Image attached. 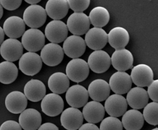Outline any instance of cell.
<instances>
[{
  "instance_id": "obj_1",
  "label": "cell",
  "mask_w": 158,
  "mask_h": 130,
  "mask_svg": "<svg viewBox=\"0 0 158 130\" xmlns=\"http://www.w3.org/2000/svg\"><path fill=\"white\" fill-rule=\"evenodd\" d=\"M46 38L41 30L38 29H29L25 31L21 38V44L27 51H40L45 45Z\"/></svg>"
},
{
  "instance_id": "obj_2",
  "label": "cell",
  "mask_w": 158,
  "mask_h": 130,
  "mask_svg": "<svg viewBox=\"0 0 158 130\" xmlns=\"http://www.w3.org/2000/svg\"><path fill=\"white\" fill-rule=\"evenodd\" d=\"M66 73L69 80L79 83L88 78L89 67L85 60L81 58H75L67 64Z\"/></svg>"
},
{
  "instance_id": "obj_3",
  "label": "cell",
  "mask_w": 158,
  "mask_h": 130,
  "mask_svg": "<svg viewBox=\"0 0 158 130\" xmlns=\"http://www.w3.org/2000/svg\"><path fill=\"white\" fill-rule=\"evenodd\" d=\"M43 62L40 55L28 52L22 55L19 62V69L27 76L35 75L42 67Z\"/></svg>"
},
{
  "instance_id": "obj_4",
  "label": "cell",
  "mask_w": 158,
  "mask_h": 130,
  "mask_svg": "<svg viewBox=\"0 0 158 130\" xmlns=\"http://www.w3.org/2000/svg\"><path fill=\"white\" fill-rule=\"evenodd\" d=\"M47 18L46 10L42 6L34 5L28 6L25 10L23 19L29 27L37 29L44 24Z\"/></svg>"
},
{
  "instance_id": "obj_5",
  "label": "cell",
  "mask_w": 158,
  "mask_h": 130,
  "mask_svg": "<svg viewBox=\"0 0 158 130\" xmlns=\"http://www.w3.org/2000/svg\"><path fill=\"white\" fill-rule=\"evenodd\" d=\"M68 30L74 36H82L86 33L90 27L88 15L83 12H74L67 19Z\"/></svg>"
},
{
  "instance_id": "obj_6",
  "label": "cell",
  "mask_w": 158,
  "mask_h": 130,
  "mask_svg": "<svg viewBox=\"0 0 158 130\" xmlns=\"http://www.w3.org/2000/svg\"><path fill=\"white\" fill-rule=\"evenodd\" d=\"M63 48L58 44L50 43L44 45L40 52L43 63L48 66H56L61 63L64 57Z\"/></svg>"
},
{
  "instance_id": "obj_7",
  "label": "cell",
  "mask_w": 158,
  "mask_h": 130,
  "mask_svg": "<svg viewBox=\"0 0 158 130\" xmlns=\"http://www.w3.org/2000/svg\"><path fill=\"white\" fill-rule=\"evenodd\" d=\"M69 30L66 24L61 20H52L45 28V36L51 42L58 44L67 38Z\"/></svg>"
},
{
  "instance_id": "obj_8",
  "label": "cell",
  "mask_w": 158,
  "mask_h": 130,
  "mask_svg": "<svg viewBox=\"0 0 158 130\" xmlns=\"http://www.w3.org/2000/svg\"><path fill=\"white\" fill-rule=\"evenodd\" d=\"M0 54L6 61L15 62L20 60L23 54V46L16 39H7L0 46Z\"/></svg>"
},
{
  "instance_id": "obj_9",
  "label": "cell",
  "mask_w": 158,
  "mask_h": 130,
  "mask_svg": "<svg viewBox=\"0 0 158 130\" xmlns=\"http://www.w3.org/2000/svg\"><path fill=\"white\" fill-rule=\"evenodd\" d=\"M41 108L42 112L48 116H57L63 112L64 100L58 94H47L42 100Z\"/></svg>"
},
{
  "instance_id": "obj_10",
  "label": "cell",
  "mask_w": 158,
  "mask_h": 130,
  "mask_svg": "<svg viewBox=\"0 0 158 130\" xmlns=\"http://www.w3.org/2000/svg\"><path fill=\"white\" fill-rule=\"evenodd\" d=\"M130 76L134 84L141 88L148 86L154 80L153 71L150 67L145 64L134 67Z\"/></svg>"
},
{
  "instance_id": "obj_11",
  "label": "cell",
  "mask_w": 158,
  "mask_h": 130,
  "mask_svg": "<svg viewBox=\"0 0 158 130\" xmlns=\"http://www.w3.org/2000/svg\"><path fill=\"white\" fill-rule=\"evenodd\" d=\"M89 69L97 73L106 72L111 65V58L106 52L102 50L94 51L89 56L88 60Z\"/></svg>"
},
{
  "instance_id": "obj_12",
  "label": "cell",
  "mask_w": 158,
  "mask_h": 130,
  "mask_svg": "<svg viewBox=\"0 0 158 130\" xmlns=\"http://www.w3.org/2000/svg\"><path fill=\"white\" fill-rule=\"evenodd\" d=\"M88 90L79 84L70 87L66 93V102L69 106L73 108H81L88 103Z\"/></svg>"
},
{
  "instance_id": "obj_13",
  "label": "cell",
  "mask_w": 158,
  "mask_h": 130,
  "mask_svg": "<svg viewBox=\"0 0 158 130\" xmlns=\"http://www.w3.org/2000/svg\"><path fill=\"white\" fill-rule=\"evenodd\" d=\"M86 45L82 37L71 36L64 41L63 50L64 53L69 57L78 58L85 53Z\"/></svg>"
},
{
  "instance_id": "obj_14",
  "label": "cell",
  "mask_w": 158,
  "mask_h": 130,
  "mask_svg": "<svg viewBox=\"0 0 158 130\" xmlns=\"http://www.w3.org/2000/svg\"><path fill=\"white\" fill-rule=\"evenodd\" d=\"M128 104L125 97L119 94H112L106 100L104 109L110 117H119L127 111Z\"/></svg>"
},
{
  "instance_id": "obj_15",
  "label": "cell",
  "mask_w": 158,
  "mask_h": 130,
  "mask_svg": "<svg viewBox=\"0 0 158 130\" xmlns=\"http://www.w3.org/2000/svg\"><path fill=\"white\" fill-rule=\"evenodd\" d=\"M61 125L67 130H77L83 124L82 112L73 107L68 108L61 113Z\"/></svg>"
},
{
  "instance_id": "obj_16",
  "label": "cell",
  "mask_w": 158,
  "mask_h": 130,
  "mask_svg": "<svg viewBox=\"0 0 158 130\" xmlns=\"http://www.w3.org/2000/svg\"><path fill=\"white\" fill-rule=\"evenodd\" d=\"M84 40L89 48L94 51L101 50L108 43V34L102 28L93 27L85 34Z\"/></svg>"
},
{
  "instance_id": "obj_17",
  "label": "cell",
  "mask_w": 158,
  "mask_h": 130,
  "mask_svg": "<svg viewBox=\"0 0 158 130\" xmlns=\"http://www.w3.org/2000/svg\"><path fill=\"white\" fill-rule=\"evenodd\" d=\"M109 85L110 89L114 93L122 95L127 93L131 89L132 82L128 73L118 71L111 76Z\"/></svg>"
},
{
  "instance_id": "obj_18",
  "label": "cell",
  "mask_w": 158,
  "mask_h": 130,
  "mask_svg": "<svg viewBox=\"0 0 158 130\" xmlns=\"http://www.w3.org/2000/svg\"><path fill=\"white\" fill-rule=\"evenodd\" d=\"M110 58L111 64L118 71L125 72L133 67V55L131 52L126 49L116 50Z\"/></svg>"
},
{
  "instance_id": "obj_19",
  "label": "cell",
  "mask_w": 158,
  "mask_h": 130,
  "mask_svg": "<svg viewBox=\"0 0 158 130\" xmlns=\"http://www.w3.org/2000/svg\"><path fill=\"white\" fill-rule=\"evenodd\" d=\"M42 116L36 109L29 108L20 113L19 124L24 130H37L41 126Z\"/></svg>"
},
{
  "instance_id": "obj_20",
  "label": "cell",
  "mask_w": 158,
  "mask_h": 130,
  "mask_svg": "<svg viewBox=\"0 0 158 130\" xmlns=\"http://www.w3.org/2000/svg\"><path fill=\"white\" fill-rule=\"evenodd\" d=\"M104 107L96 101H91L86 103L82 109V115L88 123L98 124L103 120L105 115Z\"/></svg>"
},
{
  "instance_id": "obj_21",
  "label": "cell",
  "mask_w": 158,
  "mask_h": 130,
  "mask_svg": "<svg viewBox=\"0 0 158 130\" xmlns=\"http://www.w3.org/2000/svg\"><path fill=\"white\" fill-rule=\"evenodd\" d=\"M27 99L21 91H14L10 93L5 99V106L10 112L19 114L26 109Z\"/></svg>"
},
{
  "instance_id": "obj_22",
  "label": "cell",
  "mask_w": 158,
  "mask_h": 130,
  "mask_svg": "<svg viewBox=\"0 0 158 130\" xmlns=\"http://www.w3.org/2000/svg\"><path fill=\"white\" fill-rule=\"evenodd\" d=\"M5 34L10 38L17 39L21 36L25 31V24L23 19L12 16L6 19L3 25Z\"/></svg>"
},
{
  "instance_id": "obj_23",
  "label": "cell",
  "mask_w": 158,
  "mask_h": 130,
  "mask_svg": "<svg viewBox=\"0 0 158 130\" xmlns=\"http://www.w3.org/2000/svg\"><path fill=\"white\" fill-rule=\"evenodd\" d=\"M89 96L94 101L100 102L110 96V88L109 84L103 79H97L91 82L89 85Z\"/></svg>"
},
{
  "instance_id": "obj_24",
  "label": "cell",
  "mask_w": 158,
  "mask_h": 130,
  "mask_svg": "<svg viewBox=\"0 0 158 130\" xmlns=\"http://www.w3.org/2000/svg\"><path fill=\"white\" fill-rule=\"evenodd\" d=\"M149 96L147 91L143 88L135 87L128 92L126 97L127 104L134 109L143 108L149 102Z\"/></svg>"
},
{
  "instance_id": "obj_25",
  "label": "cell",
  "mask_w": 158,
  "mask_h": 130,
  "mask_svg": "<svg viewBox=\"0 0 158 130\" xmlns=\"http://www.w3.org/2000/svg\"><path fill=\"white\" fill-rule=\"evenodd\" d=\"M24 92L27 99L38 102L42 100L46 95V86L39 80L31 79L25 85Z\"/></svg>"
},
{
  "instance_id": "obj_26",
  "label": "cell",
  "mask_w": 158,
  "mask_h": 130,
  "mask_svg": "<svg viewBox=\"0 0 158 130\" xmlns=\"http://www.w3.org/2000/svg\"><path fill=\"white\" fill-rule=\"evenodd\" d=\"M69 9L66 0H49L45 10L49 18L53 20H60L67 15Z\"/></svg>"
},
{
  "instance_id": "obj_27",
  "label": "cell",
  "mask_w": 158,
  "mask_h": 130,
  "mask_svg": "<svg viewBox=\"0 0 158 130\" xmlns=\"http://www.w3.org/2000/svg\"><path fill=\"white\" fill-rule=\"evenodd\" d=\"M129 40L130 35L127 30L120 27L113 28L108 35V42L116 50L125 48Z\"/></svg>"
},
{
  "instance_id": "obj_28",
  "label": "cell",
  "mask_w": 158,
  "mask_h": 130,
  "mask_svg": "<svg viewBox=\"0 0 158 130\" xmlns=\"http://www.w3.org/2000/svg\"><path fill=\"white\" fill-rule=\"evenodd\" d=\"M121 122L126 130H140L144 124V119L140 111L130 109L124 113Z\"/></svg>"
},
{
  "instance_id": "obj_29",
  "label": "cell",
  "mask_w": 158,
  "mask_h": 130,
  "mask_svg": "<svg viewBox=\"0 0 158 130\" xmlns=\"http://www.w3.org/2000/svg\"><path fill=\"white\" fill-rule=\"evenodd\" d=\"M48 85L53 93L63 94L70 88V80L64 73H55L49 78Z\"/></svg>"
},
{
  "instance_id": "obj_30",
  "label": "cell",
  "mask_w": 158,
  "mask_h": 130,
  "mask_svg": "<svg viewBox=\"0 0 158 130\" xmlns=\"http://www.w3.org/2000/svg\"><path fill=\"white\" fill-rule=\"evenodd\" d=\"M18 73L15 64L6 61L0 63V82L3 84H11L17 79Z\"/></svg>"
},
{
  "instance_id": "obj_31",
  "label": "cell",
  "mask_w": 158,
  "mask_h": 130,
  "mask_svg": "<svg viewBox=\"0 0 158 130\" xmlns=\"http://www.w3.org/2000/svg\"><path fill=\"white\" fill-rule=\"evenodd\" d=\"M88 17L90 24L95 27L102 28L109 23L110 12L105 7L98 6L92 9Z\"/></svg>"
},
{
  "instance_id": "obj_32",
  "label": "cell",
  "mask_w": 158,
  "mask_h": 130,
  "mask_svg": "<svg viewBox=\"0 0 158 130\" xmlns=\"http://www.w3.org/2000/svg\"><path fill=\"white\" fill-rule=\"evenodd\" d=\"M158 103L151 102L148 103L143 111V117L147 123L153 126L158 124Z\"/></svg>"
},
{
  "instance_id": "obj_33",
  "label": "cell",
  "mask_w": 158,
  "mask_h": 130,
  "mask_svg": "<svg viewBox=\"0 0 158 130\" xmlns=\"http://www.w3.org/2000/svg\"><path fill=\"white\" fill-rule=\"evenodd\" d=\"M121 121L114 117H108L102 121L100 130H123Z\"/></svg>"
},
{
  "instance_id": "obj_34",
  "label": "cell",
  "mask_w": 158,
  "mask_h": 130,
  "mask_svg": "<svg viewBox=\"0 0 158 130\" xmlns=\"http://www.w3.org/2000/svg\"><path fill=\"white\" fill-rule=\"evenodd\" d=\"M67 2L70 8L75 12H82L88 8L90 3V0H81L74 1L68 0Z\"/></svg>"
},
{
  "instance_id": "obj_35",
  "label": "cell",
  "mask_w": 158,
  "mask_h": 130,
  "mask_svg": "<svg viewBox=\"0 0 158 130\" xmlns=\"http://www.w3.org/2000/svg\"><path fill=\"white\" fill-rule=\"evenodd\" d=\"M158 80H153L148 86L147 93L149 98L154 102H158Z\"/></svg>"
},
{
  "instance_id": "obj_36",
  "label": "cell",
  "mask_w": 158,
  "mask_h": 130,
  "mask_svg": "<svg viewBox=\"0 0 158 130\" xmlns=\"http://www.w3.org/2000/svg\"><path fill=\"white\" fill-rule=\"evenodd\" d=\"M22 3L21 0H0V4L5 9L9 11L18 9Z\"/></svg>"
},
{
  "instance_id": "obj_37",
  "label": "cell",
  "mask_w": 158,
  "mask_h": 130,
  "mask_svg": "<svg viewBox=\"0 0 158 130\" xmlns=\"http://www.w3.org/2000/svg\"><path fill=\"white\" fill-rule=\"evenodd\" d=\"M0 130H22V128L16 121L9 120L4 122L1 124Z\"/></svg>"
},
{
  "instance_id": "obj_38",
  "label": "cell",
  "mask_w": 158,
  "mask_h": 130,
  "mask_svg": "<svg viewBox=\"0 0 158 130\" xmlns=\"http://www.w3.org/2000/svg\"><path fill=\"white\" fill-rule=\"evenodd\" d=\"M38 130H59L58 127L52 123H45L42 124Z\"/></svg>"
},
{
  "instance_id": "obj_39",
  "label": "cell",
  "mask_w": 158,
  "mask_h": 130,
  "mask_svg": "<svg viewBox=\"0 0 158 130\" xmlns=\"http://www.w3.org/2000/svg\"><path fill=\"white\" fill-rule=\"evenodd\" d=\"M79 130H100L97 126L93 124L87 123L82 124L79 128Z\"/></svg>"
},
{
  "instance_id": "obj_40",
  "label": "cell",
  "mask_w": 158,
  "mask_h": 130,
  "mask_svg": "<svg viewBox=\"0 0 158 130\" xmlns=\"http://www.w3.org/2000/svg\"><path fill=\"white\" fill-rule=\"evenodd\" d=\"M5 38V33L3 31V28L0 27V45L3 43Z\"/></svg>"
},
{
  "instance_id": "obj_41",
  "label": "cell",
  "mask_w": 158,
  "mask_h": 130,
  "mask_svg": "<svg viewBox=\"0 0 158 130\" xmlns=\"http://www.w3.org/2000/svg\"><path fill=\"white\" fill-rule=\"evenodd\" d=\"M41 0H25V1L27 3H29L31 5H37V3H39L40 2Z\"/></svg>"
},
{
  "instance_id": "obj_42",
  "label": "cell",
  "mask_w": 158,
  "mask_h": 130,
  "mask_svg": "<svg viewBox=\"0 0 158 130\" xmlns=\"http://www.w3.org/2000/svg\"><path fill=\"white\" fill-rule=\"evenodd\" d=\"M3 10L2 6H1V5L0 4V19L2 18V16H3Z\"/></svg>"
},
{
  "instance_id": "obj_43",
  "label": "cell",
  "mask_w": 158,
  "mask_h": 130,
  "mask_svg": "<svg viewBox=\"0 0 158 130\" xmlns=\"http://www.w3.org/2000/svg\"><path fill=\"white\" fill-rule=\"evenodd\" d=\"M152 130H158V128H154V129Z\"/></svg>"
}]
</instances>
